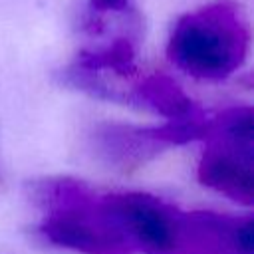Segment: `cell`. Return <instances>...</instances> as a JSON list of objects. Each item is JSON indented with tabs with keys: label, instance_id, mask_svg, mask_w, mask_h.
<instances>
[{
	"label": "cell",
	"instance_id": "cell-4",
	"mask_svg": "<svg viewBox=\"0 0 254 254\" xmlns=\"http://www.w3.org/2000/svg\"><path fill=\"white\" fill-rule=\"evenodd\" d=\"M208 121L204 113L167 121L153 127H137L123 123H103L89 135L93 155L109 169L127 173L143 167L169 145H183L206 137Z\"/></svg>",
	"mask_w": 254,
	"mask_h": 254
},
{
	"label": "cell",
	"instance_id": "cell-3",
	"mask_svg": "<svg viewBox=\"0 0 254 254\" xmlns=\"http://www.w3.org/2000/svg\"><path fill=\"white\" fill-rule=\"evenodd\" d=\"M99 204L131 252L185 254L189 212L149 192L99 194Z\"/></svg>",
	"mask_w": 254,
	"mask_h": 254
},
{
	"label": "cell",
	"instance_id": "cell-10",
	"mask_svg": "<svg viewBox=\"0 0 254 254\" xmlns=\"http://www.w3.org/2000/svg\"><path fill=\"white\" fill-rule=\"evenodd\" d=\"M105 14H125L131 16V2L129 0H89L87 4V22L85 28L93 34L101 30Z\"/></svg>",
	"mask_w": 254,
	"mask_h": 254
},
{
	"label": "cell",
	"instance_id": "cell-5",
	"mask_svg": "<svg viewBox=\"0 0 254 254\" xmlns=\"http://www.w3.org/2000/svg\"><path fill=\"white\" fill-rule=\"evenodd\" d=\"M252 216L220 214L212 210L189 212L187 254H252Z\"/></svg>",
	"mask_w": 254,
	"mask_h": 254
},
{
	"label": "cell",
	"instance_id": "cell-7",
	"mask_svg": "<svg viewBox=\"0 0 254 254\" xmlns=\"http://www.w3.org/2000/svg\"><path fill=\"white\" fill-rule=\"evenodd\" d=\"M133 97L137 105H145L165 115L167 121L189 119L200 115L202 109L169 77L163 73H153L145 77L137 87H133Z\"/></svg>",
	"mask_w": 254,
	"mask_h": 254
},
{
	"label": "cell",
	"instance_id": "cell-6",
	"mask_svg": "<svg viewBox=\"0 0 254 254\" xmlns=\"http://www.w3.org/2000/svg\"><path fill=\"white\" fill-rule=\"evenodd\" d=\"M198 181L238 204L254 202V153L208 141L198 161Z\"/></svg>",
	"mask_w": 254,
	"mask_h": 254
},
{
	"label": "cell",
	"instance_id": "cell-8",
	"mask_svg": "<svg viewBox=\"0 0 254 254\" xmlns=\"http://www.w3.org/2000/svg\"><path fill=\"white\" fill-rule=\"evenodd\" d=\"M135 44H137V34H125L121 38H115L111 44L103 48L81 52L73 62V65L101 75L105 71H111L119 77H131L137 71Z\"/></svg>",
	"mask_w": 254,
	"mask_h": 254
},
{
	"label": "cell",
	"instance_id": "cell-2",
	"mask_svg": "<svg viewBox=\"0 0 254 254\" xmlns=\"http://www.w3.org/2000/svg\"><path fill=\"white\" fill-rule=\"evenodd\" d=\"M30 196L44 210L40 234L48 242L83 254H133L105 218L99 194L81 181L42 179L32 183Z\"/></svg>",
	"mask_w": 254,
	"mask_h": 254
},
{
	"label": "cell",
	"instance_id": "cell-9",
	"mask_svg": "<svg viewBox=\"0 0 254 254\" xmlns=\"http://www.w3.org/2000/svg\"><path fill=\"white\" fill-rule=\"evenodd\" d=\"M204 141L222 143L240 151L254 153V125H252V107L236 105L220 111L208 121V133Z\"/></svg>",
	"mask_w": 254,
	"mask_h": 254
},
{
	"label": "cell",
	"instance_id": "cell-1",
	"mask_svg": "<svg viewBox=\"0 0 254 254\" xmlns=\"http://www.w3.org/2000/svg\"><path fill=\"white\" fill-rule=\"evenodd\" d=\"M248 44V24L238 6L218 0L177 20L167 56L185 73L218 81L244 64Z\"/></svg>",
	"mask_w": 254,
	"mask_h": 254
}]
</instances>
